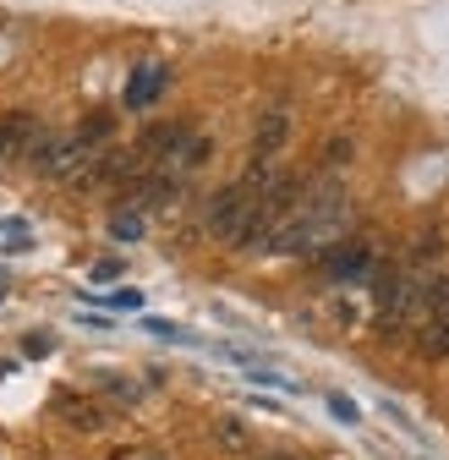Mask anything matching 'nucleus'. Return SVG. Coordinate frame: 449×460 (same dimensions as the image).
Segmentation results:
<instances>
[{"label":"nucleus","mask_w":449,"mask_h":460,"mask_svg":"<svg viewBox=\"0 0 449 460\" xmlns=\"http://www.w3.org/2000/svg\"><path fill=\"white\" fill-rule=\"evenodd\" d=\"M116 274H121V263H116V258H104V263H93V285H99V279H116Z\"/></svg>","instance_id":"a211bd4d"},{"label":"nucleus","mask_w":449,"mask_h":460,"mask_svg":"<svg viewBox=\"0 0 449 460\" xmlns=\"http://www.w3.org/2000/svg\"><path fill=\"white\" fill-rule=\"evenodd\" d=\"M417 351L427 362H449V313H433L422 329H417Z\"/></svg>","instance_id":"9b49d317"},{"label":"nucleus","mask_w":449,"mask_h":460,"mask_svg":"<svg viewBox=\"0 0 449 460\" xmlns=\"http://www.w3.org/2000/svg\"><path fill=\"white\" fill-rule=\"evenodd\" d=\"M329 406H334V411H340V422H357V406H351V400H346V394H329Z\"/></svg>","instance_id":"dca6fc26"},{"label":"nucleus","mask_w":449,"mask_h":460,"mask_svg":"<svg viewBox=\"0 0 449 460\" xmlns=\"http://www.w3.org/2000/svg\"><path fill=\"white\" fill-rule=\"evenodd\" d=\"M93 159H99V154H93L77 132H61V137H44V132H39V143L28 148V164L39 170L44 181H77Z\"/></svg>","instance_id":"7ed1b4c3"},{"label":"nucleus","mask_w":449,"mask_h":460,"mask_svg":"<svg viewBox=\"0 0 449 460\" xmlns=\"http://www.w3.org/2000/svg\"><path fill=\"white\" fill-rule=\"evenodd\" d=\"M433 313H449V269L444 274H427L417 291H411V318H433Z\"/></svg>","instance_id":"9d476101"},{"label":"nucleus","mask_w":449,"mask_h":460,"mask_svg":"<svg viewBox=\"0 0 449 460\" xmlns=\"http://www.w3.org/2000/svg\"><path fill=\"white\" fill-rule=\"evenodd\" d=\"M351 159H357V137H346V132H340V137H329L323 154H318V176H340Z\"/></svg>","instance_id":"f8f14e48"},{"label":"nucleus","mask_w":449,"mask_h":460,"mask_svg":"<svg viewBox=\"0 0 449 460\" xmlns=\"http://www.w3.org/2000/svg\"><path fill=\"white\" fill-rule=\"evenodd\" d=\"M258 203H263V187H252V181L219 187V192L208 198V236H214L219 247L247 252L252 236H258Z\"/></svg>","instance_id":"f03ea898"},{"label":"nucleus","mask_w":449,"mask_h":460,"mask_svg":"<svg viewBox=\"0 0 449 460\" xmlns=\"http://www.w3.org/2000/svg\"><path fill=\"white\" fill-rule=\"evenodd\" d=\"M137 170H143V154H137V148H104L77 181H83V187H132Z\"/></svg>","instance_id":"39448f33"},{"label":"nucleus","mask_w":449,"mask_h":460,"mask_svg":"<svg viewBox=\"0 0 449 460\" xmlns=\"http://www.w3.org/2000/svg\"><path fill=\"white\" fill-rule=\"evenodd\" d=\"M187 132H192L187 121H148V127L137 132V143H132V148L143 154V164H164V159H171V154L187 143Z\"/></svg>","instance_id":"1a4fd4ad"},{"label":"nucleus","mask_w":449,"mask_h":460,"mask_svg":"<svg viewBox=\"0 0 449 460\" xmlns=\"http://www.w3.org/2000/svg\"><path fill=\"white\" fill-rule=\"evenodd\" d=\"M0 159H6V121H0Z\"/></svg>","instance_id":"6ab92c4d"},{"label":"nucleus","mask_w":449,"mask_h":460,"mask_svg":"<svg viewBox=\"0 0 449 460\" xmlns=\"http://www.w3.org/2000/svg\"><path fill=\"white\" fill-rule=\"evenodd\" d=\"M286 143H291V110H286V104H269V110H258V127H252V159H269V164H279Z\"/></svg>","instance_id":"423d86ee"},{"label":"nucleus","mask_w":449,"mask_h":460,"mask_svg":"<svg viewBox=\"0 0 449 460\" xmlns=\"http://www.w3.org/2000/svg\"><path fill=\"white\" fill-rule=\"evenodd\" d=\"M99 389H110V394H116V400H121V406H132V400L143 394V389H137L132 378H116V373H99Z\"/></svg>","instance_id":"2eb2a0df"},{"label":"nucleus","mask_w":449,"mask_h":460,"mask_svg":"<svg viewBox=\"0 0 449 460\" xmlns=\"http://www.w3.org/2000/svg\"><path fill=\"white\" fill-rule=\"evenodd\" d=\"M110 236H116V242H143L148 236V214L143 208H116V214H110Z\"/></svg>","instance_id":"ddd939ff"},{"label":"nucleus","mask_w":449,"mask_h":460,"mask_svg":"<svg viewBox=\"0 0 449 460\" xmlns=\"http://www.w3.org/2000/svg\"><path fill=\"white\" fill-rule=\"evenodd\" d=\"M22 351H28V357H44V351H49V334H28Z\"/></svg>","instance_id":"f3484780"},{"label":"nucleus","mask_w":449,"mask_h":460,"mask_svg":"<svg viewBox=\"0 0 449 460\" xmlns=\"http://www.w3.org/2000/svg\"><path fill=\"white\" fill-rule=\"evenodd\" d=\"M55 417H66V428H77V433H99L104 422H110V411L99 406V400H88L83 389H55Z\"/></svg>","instance_id":"6e6552de"},{"label":"nucleus","mask_w":449,"mask_h":460,"mask_svg":"<svg viewBox=\"0 0 449 460\" xmlns=\"http://www.w3.org/2000/svg\"><path fill=\"white\" fill-rule=\"evenodd\" d=\"M318 263H323V274H329L334 285H362V279H373V269H378V247L362 242V236H351V242L340 236Z\"/></svg>","instance_id":"20e7f679"},{"label":"nucleus","mask_w":449,"mask_h":460,"mask_svg":"<svg viewBox=\"0 0 449 460\" xmlns=\"http://www.w3.org/2000/svg\"><path fill=\"white\" fill-rule=\"evenodd\" d=\"M438 252H444V225H427V230H417V242H411L406 263H433Z\"/></svg>","instance_id":"4468645a"},{"label":"nucleus","mask_w":449,"mask_h":460,"mask_svg":"<svg viewBox=\"0 0 449 460\" xmlns=\"http://www.w3.org/2000/svg\"><path fill=\"white\" fill-rule=\"evenodd\" d=\"M351 225V192L340 176H318V187H307V198L296 203V214L274 230L258 247L263 258H323Z\"/></svg>","instance_id":"f257e3e1"},{"label":"nucleus","mask_w":449,"mask_h":460,"mask_svg":"<svg viewBox=\"0 0 449 460\" xmlns=\"http://www.w3.org/2000/svg\"><path fill=\"white\" fill-rule=\"evenodd\" d=\"M171 88V66L164 61H143L132 77H127V93H121V110H132V115H143V110H154L159 104V93Z\"/></svg>","instance_id":"0eeeda50"}]
</instances>
